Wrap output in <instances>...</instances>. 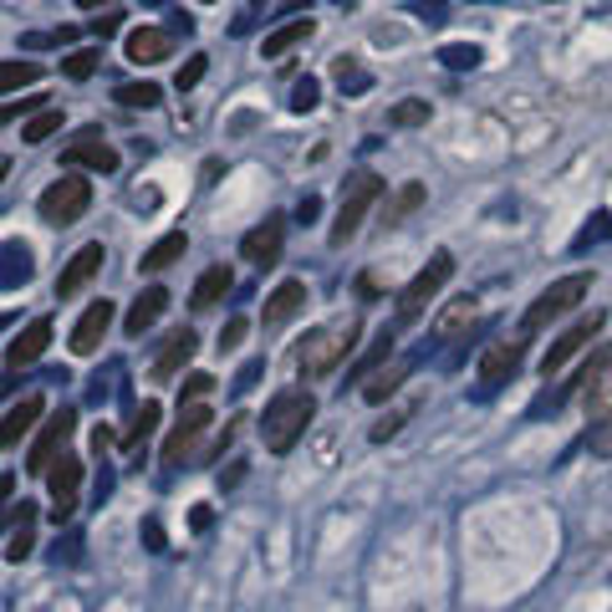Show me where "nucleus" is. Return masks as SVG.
I'll list each match as a JSON object with an SVG mask.
<instances>
[{
	"mask_svg": "<svg viewBox=\"0 0 612 612\" xmlns=\"http://www.w3.org/2000/svg\"><path fill=\"white\" fill-rule=\"evenodd\" d=\"M209 389H215V378L195 373L189 383H184V399H180V404H184V408H189V404H205V399H209Z\"/></svg>",
	"mask_w": 612,
	"mask_h": 612,
	"instance_id": "obj_42",
	"label": "nucleus"
},
{
	"mask_svg": "<svg viewBox=\"0 0 612 612\" xmlns=\"http://www.w3.org/2000/svg\"><path fill=\"white\" fill-rule=\"evenodd\" d=\"M46 347H51V322H46V316H36L26 332H15V337H11V347H5V368H11V373H15V368H31Z\"/></svg>",
	"mask_w": 612,
	"mask_h": 612,
	"instance_id": "obj_15",
	"label": "nucleus"
},
{
	"mask_svg": "<svg viewBox=\"0 0 612 612\" xmlns=\"http://www.w3.org/2000/svg\"><path fill=\"white\" fill-rule=\"evenodd\" d=\"M312 31H316V21H286V26H276L261 42V57L266 61H276V57H286L291 46H301V42H312Z\"/></svg>",
	"mask_w": 612,
	"mask_h": 612,
	"instance_id": "obj_24",
	"label": "nucleus"
},
{
	"mask_svg": "<svg viewBox=\"0 0 612 612\" xmlns=\"http://www.w3.org/2000/svg\"><path fill=\"white\" fill-rule=\"evenodd\" d=\"M316 215H322V199H316V195H307V199L297 205V220H301V224H312Z\"/></svg>",
	"mask_w": 612,
	"mask_h": 612,
	"instance_id": "obj_46",
	"label": "nucleus"
},
{
	"mask_svg": "<svg viewBox=\"0 0 612 612\" xmlns=\"http://www.w3.org/2000/svg\"><path fill=\"white\" fill-rule=\"evenodd\" d=\"M5 261H11V270H5V286H15V281H31V255H26V245H5Z\"/></svg>",
	"mask_w": 612,
	"mask_h": 612,
	"instance_id": "obj_40",
	"label": "nucleus"
},
{
	"mask_svg": "<svg viewBox=\"0 0 612 612\" xmlns=\"http://www.w3.org/2000/svg\"><path fill=\"white\" fill-rule=\"evenodd\" d=\"M88 205H92V184L82 180L77 169H67L57 184H46L42 199H36V209H42L46 224H72V220H82V215H88Z\"/></svg>",
	"mask_w": 612,
	"mask_h": 612,
	"instance_id": "obj_6",
	"label": "nucleus"
},
{
	"mask_svg": "<svg viewBox=\"0 0 612 612\" xmlns=\"http://www.w3.org/2000/svg\"><path fill=\"white\" fill-rule=\"evenodd\" d=\"M103 261H107V251L97 245V240H92V245H82V251L67 261V270L57 276V297H77V291H82V286L103 270Z\"/></svg>",
	"mask_w": 612,
	"mask_h": 612,
	"instance_id": "obj_14",
	"label": "nucleus"
},
{
	"mask_svg": "<svg viewBox=\"0 0 612 612\" xmlns=\"http://www.w3.org/2000/svg\"><path fill=\"white\" fill-rule=\"evenodd\" d=\"M153 429H159V404H153V399H149V404H143V408H138V414H134V429L123 434V449L149 444V434H153Z\"/></svg>",
	"mask_w": 612,
	"mask_h": 612,
	"instance_id": "obj_32",
	"label": "nucleus"
},
{
	"mask_svg": "<svg viewBox=\"0 0 612 612\" xmlns=\"http://www.w3.org/2000/svg\"><path fill=\"white\" fill-rule=\"evenodd\" d=\"M209 429V408L205 404H189V408H180V424L169 429V439H164V464L174 470V464L189 454V449L199 444V434Z\"/></svg>",
	"mask_w": 612,
	"mask_h": 612,
	"instance_id": "obj_11",
	"label": "nucleus"
},
{
	"mask_svg": "<svg viewBox=\"0 0 612 612\" xmlns=\"http://www.w3.org/2000/svg\"><path fill=\"white\" fill-rule=\"evenodd\" d=\"M316 418V399L307 389H281L266 404V418H261V439H266L270 454H291L297 439L312 429Z\"/></svg>",
	"mask_w": 612,
	"mask_h": 612,
	"instance_id": "obj_1",
	"label": "nucleus"
},
{
	"mask_svg": "<svg viewBox=\"0 0 612 612\" xmlns=\"http://www.w3.org/2000/svg\"><path fill=\"white\" fill-rule=\"evenodd\" d=\"M316 97H322V82L316 77H301L297 88H291V113H312Z\"/></svg>",
	"mask_w": 612,
	"mask_h": 612,
	"instance_id": "obj_39",
	"label": "nucleus"
},
{
	"mask_svg": "<svg viewBox=\"0 0 612 612\" xmlns=\"http://www.w3.org/2000/svg\"><path fill=\"white\" fill-rule=\"evenodd\" d=\"M46 485H51V500H72L77 495V485H82V464L77 460H57L51 464V475H46Z\"/></svg>",
	"mask_w": 612,
	"mask_h": 612,
	"instance_id": "obj_28",
	"label": "nucleus"
},
{
	"mask_svg": "<svg viewBox=\"0 0 612 612\" xmlns=\"http://www.w3.org/2000/svg\"><path fill=\"white\" fill-rule=\"evenodd\" d=\"M598 332H602V312H587V316H577V322H571V327L562 332V337H556V343L546 347V353H541V373L552 378L556 368H567V362L577 358V353H582V347L592 343Z\"/></svg>",
	"mask_w": 612,
	"mask_h": 612,
	"instance_id": "obj_10",
	"label": "nucleus"
},
{
	"mask_svg": "<svg viewBox=\"0 0 612 612\" xmlns=\"http://www.w3.org/2000/svg\"><path fill=\"white\" fill-rule=\"evenodd\" d=\"M449 276H454V255H449V251H434L429 266L418 270L414 281L399 291V327H408V322H418V316H424V307H429V301L444 291Z\"/></svg>",
	"mask_w": 612,
	"mask_h": 612,
	"instance_id": "obj_4",
	"label": "nucleus"
},
{
	"mask_svg": "<svg viewBox=\"0 0 612 612\" xmlns=\"http://www.w3.org/2000/svg\"><path fill=\"white\" fill-rule=\"evenodd\" d=\"M389 123L393 128H424V123H429V103H424V97H408V103L389 107Z\"/></svg>",
	"mask_w": 612,
	"mask_h": 612,
	"instance_id": "obj_34",
	"label": "nucleus"
},
{
	"mask_svg": "<svg viewBox=\"0 0 612 612\" xmlns=\"http://www.w3.org/2000/svg\"><path fill=\"white\" fill-rule=\"evenodd\" d=\"M230 286H235V270H230V266H209L205 276L195 281V291H189V307H195V312L220 307V301L230 297Z\"/></svg>",
	"mask_w": 612,
	"mask_h": 612,
	"instance_id": "obj_22",
	"label": "nucleus"
},
{
	"mask_svg": "<svg viewBox=\"0 0 612 612\" xmlns=\"http://www.w3.org/2000/svg\"><path fill=\"white\" fill-rule=\"evenodd\" d=\"M408 373H414V358H399V362H389V368H378V373L362 383V399H368V404H389L393 393L404 389Z\"/></svg>",
	"mask_w": 612,
	"mask_h": 612,
	"instance_id": "obj_23",
	"label": "nucleus"
},
{
	"mask_svg": "<svg viewBox=\"0 0 612 612\" xmlns=\"http://www.w3.org/2000/svg\"><path fill=\"white\" fill-rule=\"evenodd\" d=\"M424 205V184H404V189H399V195L389 199V205H383V215H378V224H383V230H399V224L408 220V215H414V209Z\"/></svg>",
	"mask_w": 612,
	"mask_h": 612,
	"instance_id": "obj_26",
	"label": "nucleus"
},
{
	"mask_svg": "<svg viewBox=\"0 0 612 612\" xmlns=\"http://www.w3.org/2000/svg\"><path fill=\"white\" fill-rule=\"evenodd\" d=\"M143 536H149V546H153V552H164V531H159V521H149V526H143Z\"/></svg>",
	"mask_w": 612,
	"mask_h": 612,
	"instance_id": "obj_49",
	"label": "nucleus"
},
{
	"mask_svg": "<svg viewBox=\"0 0 612 612\" xmlns=\"http://www.w3.org/2000/svg\"><path fill=\"white\" fill-rule=\"evenodd\" d=\"M337 5H353V0H337Z\"/></svg>",
	"mask_w": 612,
	"mask_h": 612,
	"instance_id": "obj_52",
	"label": "nucleus"
},
{
	"mask_svg": "<svg viewBox=\"0 0 612 612\" xmlns=\"http://www.w3.org/2000/svg\"><path fill=\"white\" fill-rule=\"evenodd\" d=\"M240 475H245V464H240V460H235V464H230V470H224V475H220V485H235V480H240Z\"/></svg>",
	"mask_w": 612,
	"mask_h": 612,
	"instance_id": "obj_50",
	"label": "nucleus"
},
{
	"mask_svg": "<svg viewBox=\"0 0 612 612\" xmlns=\"http://www.w3.org/2000/svg\"><path fill=\"white\" fill-rule=\"evenodd\" d=\"M251 5H266V0H251Z\"/></svg>",
	"mask_w": 612,
	"mask_h": 612,
	"instance_id": "obj_53",
	"label": "nucleus"
},
{
	"mask_svg": "<svg viewBox=\"0 0 612 612\" xmlns=\"http://www.w3.org/2000/svg\"><path fill=\"white\" fill-rule=\"evenodd\" d=\"M195 332L189 327H180V332H169V343H164V353H159V362H153V378L159 383H169V378L180 373V368H189V358H195Z\"/></svg>",
	"mask_w": 612,
	"mask_h": 612,
	"instance_id": "obj_19",
	"label": "nucleus"
},
{
	"mask_svg": "<svg viewBox=\"0 0 612 612\" xmlns=\"http://www.w3.org/2000/svg\"><path fill=\"white\" fill-rule=\"evenodd\" d=\"M123 51H128V61H138V67H153V61H164L169 51H174V42H169V31H159V26H138V31H128Z\"/></svg>",
	"mask_w": 612,
	"mask_h": 612,
	"instance_id": "obj_16",
	"label": "nucleus"
},
{
	"mask_svg": "<svg viewBox=\"0 0 612 612\" xmlns=\"http://www.w3.org/2000/svg\"><path fill=\"white\" fill-rule=\"evenodd\" d=\"M61 164L67 169H92V174H113V169H118V149L103 138V128H82L77 143L61 149Z\"/></svg>",
	"mask_w": 612,
	"mask_h": 612,
	"instance_id": "obj_9",
	"label": "nucleus"
},
{
	"mask_svg": "<svg viewBox=\"0 0 612 612\" xmlns=\"http://www.w3.org/2000/svg\"><path fill=\"white\" fill-rule=\"evenodd\" d=\"M261 368H266V362H245V368H240V378H235V393H245L255 383V378H261Z\"/></svg>",
	"mask_w": 612,
	"mask_h": 612,
	"instance_id": "obj_48",
	"label": "nucleus"
},
{
	"mask_svg": "<svg viewBox=\"0 0 612 612\" xmlns=\"http://www.w3.org/2000/svg\"><path fill=\"white\" fill-rule=\"evenodd\" d=\"M159 97H164V92H159V82H123V88H118V103L123 107H159Z\"/></svg>",
	"mask_w": 612,
	"mask_h": 612,
	"instance_id": "obj_33",
	"label": "nucleus"
},
{
	"mask_svg": "<svg viewBox=\"0 0 612 612\" xmlns=\"http://www.w3.org/2000/svg\"><path fill=\"white\" fill-rule=\"evenodd\" d=\"M362 322L358 316H343V322H332V327H316L307 332L297 343V373L301 378H327L337 362L353 353V343H358Z\"/></svg>",
	"mask_w": 612,
	"mask_h": 612,
	"instance_id": "obj_2",
	"label": "nucleus"
},
{
	"mask_svg": "<svg viewBox=\"0 0 612 612\" xmlns=\"http://www.w3.org/2000/svg\"><path fill=\"white\" fill-rule=\"evenodd\" d=\"M301 307H307V286H301V281H281L266 297V312H261V322H266V327H286V322H291Z\"/></svg>",
	"mask_w": 612,
	"mask_h": 612,
	"instance_id": "obj_18",
	"label": "nucleus"
},
{
	"mask_svg": "<svg viewBox=\"0 0 612 612\" xmlns=\"http://www.w3.org/2000/svg\"><path fill=\"white\" fill-rule=\"evenodd\" d=\"M587 291H592V270H571V276L552 281L536 301H531V307H526V316H521V337H536V332L552 327L556 316L577 312V307L587 301Z\"/></svg>",
	"mask_w": 612,
	"mask_h": 612,
	"instance_id": "obj_3",
	"label": "nucleus"
},
{
	"mask_svg": "<svg viewBox=\"0 0 612 612\" xmlns=\"http://www.w3.org/2000/svg\"><path fill=\"white\" fill-rule=\"evenodd\" d=\"M240 337H245V322L235 316V322H230V327L220 332V353H224V347H240Z\"/></svg>",
	"mask_w": 612,
	"mask_h": 612,
	"instance_id": "obj_47",
	"label": "nucleus"
},
{
	"mask_svg": "<svg viewBox=\"0 0 612 612\" xmlns=\"http://www.w3.org/2000/svg\"><path fill=\"white\" fill-rule=\"evenodd\" d=\"M184 251H189V235H184V230H169L164 240H153L149 251H143V261H138V266H143V270H169V266H180V261H184Z\"/></svg>",
	"mask_w": 612,
	"mask_h": 612,
	"instance_id": "obj_25",
	"label": "nucleus"
},
{
	"mask_svg": "<svg viewBox=\"0 0 612 612\" xmlns=\"http://www.w3.org/2000/svg\"><path fill=\"white\" fill-rule=\"evenodd\" d=\"M383 195V180H378L373 169H358L353 180H347V195H343V209H337V220H332V245H347V240L362 230V215L373 209V199Z\"/></svg>",
	"mask_w": 612,
	"mask_h": 612,
	"instance_id": "obj_5",
	"label": "nucleus"
},
{
	"mask_svg": "<svg viewBox=\"0 0 612 612\" xmlns=\"http://www.w3.org/2000/svg\"><path fill=\"white\" fill-rule=\"evenodd\" d=\"M36 77H42V67H36V61H5V67H0V88H5V92L31 88Z\"/></svg>",
	"mask_w": 612,
	"mask_h": 612,
	"instance_id": "obj_35",
	"label": "nucleus"
},
{
	"mask_svg": "<svg viewBox=\"0 0 612 612\" xmlns=\"http://www.w3.org/2000/svg\"><path fill=\"white\" fill-rule=\"evenodd\" d=\"M72 5H82V11H103V5H113V0H72Z\"/></svg>",
	"mask_w": 612,
	"mask_h": 612,
	"instance_id": "obj_51",
	"label": "nucleus"
},
{
	"mask_svg": "<svg viewBox=\"0 0 612 612\" xmlns=\"http://www.w3.org/2000/svg\"><path fill=\"white\" fill-rule=\"evenodd\" d=\"M475 322H480V301H475V297H454L444 312L434 316V337H439V343H449V337L470 332Z\"/></svg>",
	"mask_w": 612,
	"mask_h": 612,
	"instance_id": "obj_20",
	"label": "nucleus"
},
{
	"mask_svg": "<svg viewBox=\"0 0 612 612\" xmlns=\"http://www.w3.org/2000/svg\"><path fill=\"white\" fill-rule=\"evenodd\" d=\"M521 347H526V337L516 332V337H500V343H490L480 353V393H485V399L500 393L510 378L521 373Z\"/></svg>",
	"mask_w": 612,
	"mask_h": 612,
	"instance_id": "obj_7",
	"label": "nucleus"
},
{
	"mask_svg": "<svg viewBox=\"0 0 612 612\" xmlns=\"http://www.w3.org/2000/svg\"><path fill=\"white\" fill-rule=\"evenodd\" d=\"M36 418H42V399H36V393H26L21 404H11V408H5V424H0V444H5V449H15L31 429H36Z\"/></svg>",
	"mask_w": 612,
	"mask_h": 612,
	"instance_id": "obj_21",
	"label": "nucleus"
},
{
	"mask_svg": "<svg viewBox=\"0 0 612 612\" xmlns=\"http://www.w3.org/2000/svg\"><path fill=\"white\" fill-rule=\"evenodd\" d=\"M205 67H209V57H189V61H184V67H180V92L195 88L199 77H205Z\"/></svg>",
	"mask_w": 612,
	"mask_h": 612,
	"instance_id": "obj_43",
	"label": "nucleus"
},
{
	"mask_svg": "<svg viewBox=\"0 0 612 612\" xmlns=\"http://www.w3.org/2000/svg\"><path fill=\"white\" fill-rule=\"evenodd\" d=\"M61 67H67V77H72V82H88V77L97 72V51H92V46H82V51H72Z\"/></svg>",
	"mask_w": 612,
	"mask_h": 612,
	"instance_id": "obj_38",
	"label": "nucleus"
},
{
	"mask_svg": "<svg viewBox=\"0 0 612 612\" xmlns=\"http://www.w3.org/2000/svg\"><path fill=\"white\" fill-rule=\"evenodd\" d=\"M42 103H46V97H21V103H5V118H15V113H31V118H36V113H42Z\"/></svg>",
	"mask_w": 612,
	"mask_h": 612,
	"instance_id": "obj_45",
	"label": "nucleus"
},
{
	"mask_svg": "<svg viewBox=\"0 0 612 612\" xmlns=\"http://www.w3.org/2000/svg\"><path fill=\"white\" fill-rule=\"evenodd\" d=\"M107 327H113V301H92L88 312L77 316V327H72V353L77 358H92L97 347H103V337H107Z\"/></svg>",
	"mask_w": 612,
	"mask_h": 612,
	"instance_id": "obj_12",
	"label": "nucleus"
},
{
	"mask_svg": "<svg viewBox=\"0 0 612 612\" xmlns=\"http://www.w3.org/2000/svg\"><path fill=\"white\" fill-rule=\"evenodd\" d=\"M439 61H444L449 72H475L480 61H485V51L475 42H449V46H439Z\"/></svg>",
	"mask_w": 612,
	"mask_h": 612,
	"instance_id": "obj_30",
	"label": "nucleus"
},
{
	"mask_svg": "<svg viewBox=\"0 0 612 612\" xmlns=\"http://www.w3.org/2000/svg\"><path fill=\"white\" fill-rule=\"evenodd\" d=\"M399 424H404V414L378 418V424H373V444H383V439H393V434H399Z\"/></svg>",
	"mask_w": 612,
	"mask_h": 612,
	"instance_id": "obj_44",
	"label": "nucleus"
},
{
	"mask_svg": "<svg viewBox=\"0 0 612 612\" xmlns=\"http://www.w3.org/2000/svg\"><path fill=\"white\" fill-rule=\"evenodd\" d=\"M608 235H612V215H608V209H598V215L587 220V230L577 235V251H587L592 240H608Z\"/></svg>",
	"mask_w": 612,
	"mask_h": 612,
	"instance_id": "obj_41",
	"label": "nucleus"
},
{
	"mask_svg": "<svg viewBox=\"0 0 612 612\" xmlns=\"http://www.w3.org/2000/svg\"><path fill=\"white\" fill-rule=\"evenodd\" d=\"M332 77H337V88H343V92H362V88H368V72H362L353 57H337Z\"/></svg>",
	"mask_w": 612,
	"mask_h": 612,
	"instance_id": "obj_36",
	"label": "nucleus"
},
{
	"mask_svg": "<svg viewBox=\"0 0 612 612\" xmlns=\"http://www.w3.org/2000/svg\"><path fill=\"white\" fill-rule=\"evenodd\" d=\"M587 449H592L598 460H612V414L592 418V429H587Z\"/></svg>",
	"mask_w": 612,
	"mask_h": 612,
	"instance_id": "obj_37",
	"label": "nucleus"
},
{
	"mask_svg": "<svg viewBox=\"0 0 612 612\" xmlns=\"http://www.w3.org/2000/svg\"><path fill=\"white\" fill-rule=\"evenodd\" d=\"M389 353H393V327H383V332L373 337V347H368V353L353 362V383H368V378L383 368V358H389Z\"/></svg>",
	"mask_w": 612,
	"mask_h": 612,
	"instance_id": "obj_27",
	"label": "nucleus"
},
{
	"mask_svg": "<svg viewBox=\"0 0 612 612\" xmlns=\"http://www.w3.org/2000/svg\"><path fill=\"white\" fill-rule=\"evenodd\" d=\"M582 404H587V414H592V418H608L612 414V358H608V368L598 373V383L582 393Z\"/></svg>",
	"mask_w": 612,
	"mask_h": 612,
	"instance_id": "obj_31",
	"label": "nucleus"
},
{
	"mask_svg": "<svg viewBox=\"0 0 612 612\" xmlns=\"http://www.w3.org/2000/svg\"><path fill=\"white\" fill-rule=\"evenodd\" d=\"M72 424H77L72 408H57V414L46 418V429L36 434V444H31V454H26V470H31V475H51L57 454L67 449V439H72Z\"/></svg>",
	"mask_w": 612,
	"mask_h": 612,
	"instance_id": "obj_8",
	"label": "nucleus"
},
{
	"mask_svg": "<svg viewBox=\"0 0 612 612\" xmlns=\"http://www.w3.org/2000/svg\"><path fill=\"white\" fill-rule=\"evenodd\" d=\"M164 312H169V291H164V286H149V291H138V301L128 307L123 327H128V337H143V332H149Z\"/></svg>",
	"mask_w": 612,
	"mask_h": 612,
	"instance_id": "obj_17",
	"label": "nucleus"
},
{
	"mask_svg": "<svg viewBox=\"0 0 612 612\" xmlns=\"http://www.w3.org/2000/svg\"><path fill=\"white\" fill-rule=\"evenodd\" d=\"M61 107H42L36 118H26V128H21V143H46V138H57L61 134Z\"/></svg>",
	"mask_w": 612,
	"mask_h": 612,
	"instance_id": "obj_29",
	"label": "nucleus"
},
{
	"mask_svg": "<svg viewBox=\"0 0 612 612\" xmlns=\"http://www.w3.org/2000/svg\"><path fill=\"white\" fill-rule=\"evenodd\" d=\"M281 240H286V220H281V215H266V224H255L251 235L240 240V255H245L251 266H276Z\"/></svg>",
	"mask_w": 612,
	"mask_h": 612,
	"instance_id": "obj_13",
	"label": "nucleus"
}]
</instances>
